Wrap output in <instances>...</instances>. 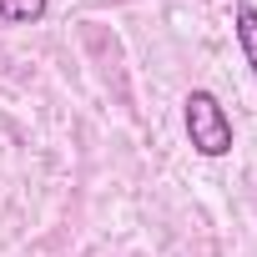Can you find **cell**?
Returning <instances> with one entry per match:
<instances>
[{"mask_svg":"<svg viewBox=\"0 0 257 257\" xmlns=\"http://www.w3.org/2000/svg\"><path fill=\"white\" fill-rule=\"evenodd\" d=\"M232 21H237V46H242V56H247V66L257 71V6H242L232 11Z\"/></svg>","mask_w":257,"mask_h":257,"instance_id":"7a4b0ae2","label":"cell"},{"mask_svg":"<svg viewBox=\"0 0 257 257\" xmlns=\"http://www.w3.org/2000/svg\"><path fill=\"white\" fill-rule=\"evenodd\" d=\"M182 126H187V142L197 157H227L232 152V116L212 91H187Z\"/></svg>","mask_w":257,"mask_h":257,"instance_id":"6da1fadb","label":"cell"},{"mask_svg":"<svg viewBox=\"0 0 257 257\" xmlns=\"http://www.w3.org/2000/svg\"><path fill=\"white\" fill-rule=\"evenodd\" d=\"M46 16V0H0V21L6 26H36Z\"/></svg>","mask_w":257,"mask_h":257,"instance_id":"3957f363","label":"cell"}]
</instances>
